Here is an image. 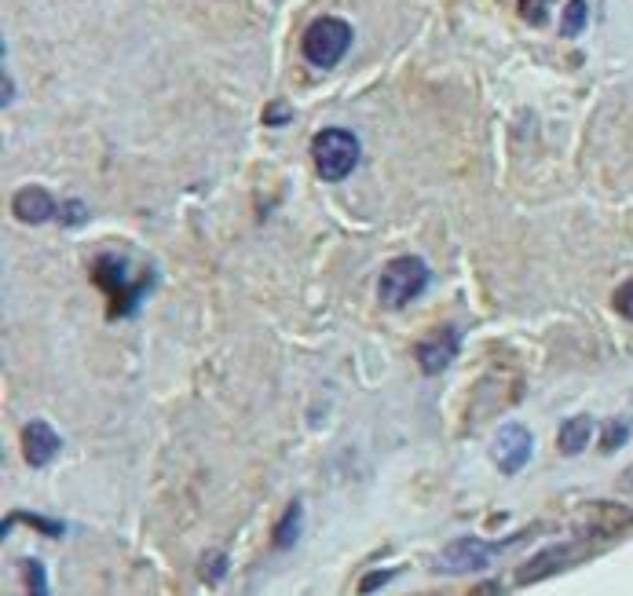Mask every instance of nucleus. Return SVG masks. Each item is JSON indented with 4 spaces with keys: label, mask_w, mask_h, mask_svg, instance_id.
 I'll use <instances>...</instances> for the list:
<instances>
[{
    "label": "nucleus",
    "mask_w": 633,
    "mask_h": 596,
    "mask_svg": "<svg viewBox=\"0 0 633 596\" xmlns=\"http://www.w3.org/2000/svg\"><path fill=\"white\" fill-rule=\"evenodd\" d=\"M312 161L322 180H344L359 165V139L348 128H322L319 136L312 139Z\"/></svg>",
    "instance_id": "f257e3e1"
},
{
    "label": "nucleus",
    "mask_w": 633,
    "mask_h": 596,
    "mask_svg": "<svg viewBox=\"0 0 633 596\" xmlns=\"http://www.w3.org/2000/svg\"><path fill=\"white\" fill-rule=\"evenodd\" d=\"M425 286H429V264L418 260V256H399V260H392V264L381 271L377 297H381V304H385L388 311H396V308H407Z\"/></svg>",
    "instance_id": "f03ea898"
},
{
    "label": "nucleus",
    "mask_w": 633,
    "mask_h": 596,
    "mask_svg": "<svg viewBox=\"0 0 633 596\" xmlns=\"http://www.w3.org/2000/svg\"><path fill=\"white\" fill-rule=\"evenodd\" d=\"M92 278H96V286L110 297V315H114V319H118V315H132L136 300L143 297V289L151 286V282L129 286V264H125V256L118 253L99 256L96 267H92Z\"/></svg>",
    "instance_id": "7ed1b4c3"
},
{
    "label": "nucleus",
    "mask_w": 633,
    "mask_h": 596,
    "mask_svg": "<svg viewBox=\"0 0 633 596\" xmlns=\"http://www.w3.org/2000/svg\"><path fill=\"white\" fill-rule=\"evenodd\" d=\"M352 48V26L344 19H315L304 33V59L312 66L330 70L344 59V52Z\"/></svg>",
    "instance_id": "20e7f679"
},
{
    "label": "nucleus",
    "mask_w": 633,
    "mask_h": 596,
    "mask_svg": "<svg viewBox=\"0 0 633 596\" xmlns=\"http://www.w3.org/2000/svg\"><path fill=\"white\" fill-rule=\"evenodd\" d=\"M502 545L498 542H483V538H458L447 549L432 556V571L436 575H476V571H487L491 560L498 556Z\"/></svg>",
    "instance_id": "39448f33"
},
{
    "label": "nucleus",
    "mask_w": 633,
    "mask_h": 596,
    "mask_svg": "<svg viewBox=\"0 0 633 596\" xmlns=\"http://www.w3.org/2000/svg\"><path fill=\"white\" fill-rule=\"evenodd\" d=\"M531 450H535V436H531V428L520 425V421L502 425L491 439V461L505 476H516V472L524 469L527 461H531Z\"/></svg>",
    "instance_id": "423d86ee"
},
{
    "label": "nucleus",
    "mask_w": 633,
    "mask_h": 596,
    "mask_svg": "<svg viewBox=\"0 0 633 596\" xmlns=\"http://www.w3.org/2000/svg\"><path fill=\"white\" fill-rule=\"evenodd\" d=\"M590 553V542H568V545H549V549H542V553H535L527 564H520V571H516V582L520 586H531V582H542V578L557 575V571H564V567L579 564L582 556Z\"/></svg>",
    "instance_id": "0eeeda50"
},
{
    "label": "nucleus",
    "mask_w": 633,
    "mask_h": 596,
    "mask_svg": "<svg viewBox=\"0 0 633 596\" xmlns=\"http://www.w3.org/2000/svg\"><path fill=\"white\" fill-rule=\"evenodd\" d=\"M579 527L586 538H615L633 527V509L619 501H593L579 509Z\"/></svg>",
    "instance_id": "6e6552de"
},
{
    "label": "nucleus",
    "mask_w": 633,
    "mask_h": 596,
    "mask_svg": "<svg viewBox=\"0 0 633 596\" xmlns=\"http://www.w3.org/2000/svg\"><path fill=\"white\" fill-rule=\"evenodd\" d=\"M59 447H63V439H59V432L48 421H30V425L22 428V458L33 469H44L59 454Z\"/></svg>",
    "instance_id": "1a4fd4ad"
},
{
    "label": "nucleus",
    "mask_w": 633,
    "mask_h": 596,
    "mask_svg": "<svg viewBox=\"0 0 633 596\" xmlns=\"http://www.w3.org/2000/svg\"><path fill=\"white\" fill-rule=\"evenodd\" d=\"M454 355H458V330H440L418 344V362L429 377L447 370L454 362Z\"/></svg>",
    "instance_id": "9d476101"
},
{
    "label": "nucleus",
    "mask_w": 633,
    "mask_h": 596,
    "mask_svg": "<svg viewBox=\"0 0 633 596\" xmlns=\"http://www.w3.org/2000/svg\"><path fill=\"white\" fill-rule=\"evenodd\" d=\"M11 213L19 224H44L55 216V198L44 187H22L15 198H11Z\"/></svg>",
    "instance_id": "9b49d317"
},
{
    "label": "nucleus",
    "mask_w": 633,
    "mask_h": 596,
    "mask_svg": "<svg viewBox=\"0 0 633 596\" xmlns=\"http://www.w3.org/2000/svg\"><path fill=\"white\" fill-rule=\"evenodd\" d=\"M590 439H593V417L579 414V417H571V421L560 425L557 450L564 454V458H575V454H582V450L590 447Z\"/></svg>",
    "instance_id": "f8f14e48"
},
{
    "label": "nucleus",
    "mask_w": 633,
    "mask_h": 596,
    "mask_svg": "<svg viewBox=\"0 0 633 596\" xmlns=\"http://www.w3.org/2000/svg\"><path fill=\"white\" fill-rule=\"evenodd\" d=\"M301 516H304L301 501H290L286 512H282L279 527H275V545H279V549H290V545L301 538Z\"/></svg>",
    "instance_id": "ddd939ff"
},
{
    "label": "nucleus",
    "mask_w": 633,
    "mask_h": 596,
    "mask_svg": "<svg viewBox=\"0 0 633 596\" xmlns=\"http://www.w3.org/2000/svg\"><path fill=\"white\" fill-rule=\"evenodd\" d=\"M586 19H590L586 0H568V8H564V22H560V33H564V37H579V33L586 30Z\"/></svg>",
    "instance_id": "4468645a"
},
{
    "label": "nucleus",
    "mask_w": 633,
    "mask_h": 596,
    "mask_svg": "<svg viewBox=\"0 0 633 596\" xmlns=\"http://www.w3.org/2000/svg\"><path fill=\"white\" fill-rule=\"evenodd\" d=\"M626 439H630V421H619V417L608 421V425L601 428V454H615Z\"/></svg>",
    "instance_id": "2eb2a0df"
},
{
    "label": "nucleus",
    "mask_w": 633,
    "mask_h": 596,
    "mask_svg": "<svg viewBox=\"0 0 633 596\" xmlns=\"http://www.w3.org/2000/svg\"><path fill=\"white\" fill-rule=\"evenodd\" d=\"M22 578H26V596H48V575L37 560H22Z\"/></svg>",
    "instance_id": "dca6fc26"
},
{
    "label": "nucleus",
    "mask_w": 633,
    "mask_h": 596,
    "mask_svg": "<svg viewBox=\"0 0 633 596\" xmlns=\"http://www.w3.org/2000/svg\"><path fill=\"white\" fill-rule=\"evenodd\" d=\"M549 4H553V0H520V15H524L531 26H542L549 15Z\"/></svg>",
    "instance_id": "f3484780"
},
{
    "label": "nucleus",
    "mask_w": 633,
    "mask_h": 596,
    "mask_svg": "<svg viewBox=\"0 0 633 596\" xmlns=\"http://www.w3.org/2000/svg\"><path fill=\"white\" fill-rule=\"evenodd\" d=\"M227 575V556L224 553H209L202 560V578L205 582H220Z\"/></svg>",
    "instance_id": "a211bd4d"
},
{
    "label": "nucleus",
    "mask_w": 633,
    "mask_h": 596,
    "mask_svg": "<svg viewBox=\"0 0 633 596\" xmlns=\"http://www.w3.org/2000/svg\"><path fill=\"white\" fill-rule=\"evenodd\" d=\"M399 571H374V575H366L363 582H359V593L363 596H370V593H377V589L385 586V582H392Z\"/></svg>",
    "instance_id": "6ab92c4d"
},
{
    "label": "nucleus",
    "mask_w": 633,
    "mask_h": 596,
    "mask_svg": "<svg viewBox=\"0 0 633 596\" xmlns=\"http://www.w3.org/2000/svg\"><path fill=\"white\" fill-rule=\"evenodd\" d=\"M615 311H619L623 319L633 322V282H626V286L615 293Z\"/></svg>",
    "instance_id": "aec40b11"
},
{
    "label": "nucleus",
    "mask_w": 633,
    "mask_h": 596,
    "mask_svg": "<svg viewBox=\"0 0 633 596\" xmlns=\"http://www.w3.org/2000/svg\"><path fill=\"white\" fill-rule=\"evenodd\" d=\"M264 121H268V125H271V121H275V125H279V121H286V107H282V103H275V107L264 114Z\"/></svg>",
    "instance_id": "412c9836"
},
{
    "label": "nucleus",
    "mask_w": 633,
    "mask_h": 596,
    "mask_svg": "<svg viewBox=\"0 0 633 596\" xmlns=\"http://www.w3.org/2000/svg\"><path fill=\"white\" fill-rule=\"evenodd\" d=\"M619 487H623L626 494H633V465H630V469L623 472V476H619Z\"/></svg>",
    "instance_id": "4be33fe9"
}]
</instances>
